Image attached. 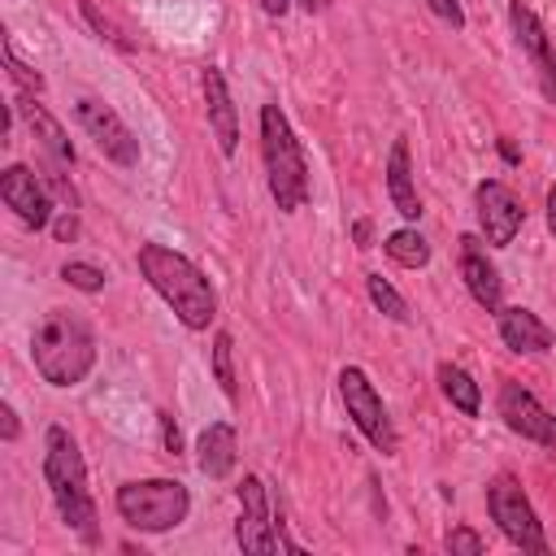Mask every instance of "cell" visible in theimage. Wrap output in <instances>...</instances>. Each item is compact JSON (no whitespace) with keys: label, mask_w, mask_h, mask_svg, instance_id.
<instances>
[{"label":"cell","mask_w":556,"mask_h":556,"mask_svg":"<svg viewBox=\"0 0 556 556\" xmlns=\"http://www.w3.org/2000/svg\"><path fill=\"white\" fill-rule=\"evenodd\" d=\"M135 261H139L143 282L174 308V317L187 330H208V321L217 317V295L195 261H187L182 252H174L165 243H139Z\"/></svg>","instance_id":"6da1fadb"},{"label":"cell","mask_w":556,"mask_h":556,"mask_svg":"<svg viewBox=\"0 0 556 556\" xmlns=\"http://www.w3.org/2000/svg\"><path fill=\"white\" fill-rule=\"evenodd\" d=\"M30 361L43 382L78 387L96 365V334L87 317L74 308H52L30 334Z\"/></svg>","instance_id":"7a4b0ae2"},{"label":"cell","mask_w":556,"mask_h":556,"mask_svg":"<svg viewBox=\"0 0 556 556\" xmlns=\"http://www.w3.org/2000/svg\"><path fill=\"white\" fill-rule=\"evenodd\" d=\"M43 482L52 491L61 521L83 543H96L100 526H96V500L87 491V465H83V452L65 426H48V434H43Z\"/></svg>","instance_id":"3957f363"},{"label":"cell","mask_w":556,"mask_h":556,"mask_svg":"<svg viewBox=\"0 0 556 556\" xmlns=\"http://www.w3.org/2000/svg\"><path fill=\"white\" fill-rule=\"evenodd\" d=\"M261 156H265V182L282 213L304 208L308 200V165L304 148L278 104H261Z\"/></svg>","instance_id":"277c9868"},{"label":"cell","mask_w":556,"mask_h":556,"mask_svg":"<svg viewBox=\"0 0 556 556\" xmlns=\"http://www.w3.org/2000/svg\"><path fill=\"white\" fill-rule=\"evenodd\" d=\"M117 517L130 526V530H143V534H161V530H174L187 521L191 513V495L178 478H139V482H122L117 495Z\"/></svg>","instance_id":"5b68a950"},{"label":"cell","mask_w":556,"mask_h":556,"mask_svg":"<svg viewBox=\"0 0 556 556\" xmlns=\"http://www.w3.org/2000/svg\"><path fill=\"white\" fill-rule=\"evenodd\" d=\"M486 513H491V521L500 526V534L513 547L534 552V556H547L543 526H539V517H534V508H530V500H526V491H521L517 478L500 473V478L486 482Z\"/></svg>","instance_id":"8992f818"},{"label":"cell","mask_w":556,"mask_h":556,"mask_svg":"<svg viewBox=\"0 0 556 556\" xmlns=\"http://www.w3.org/2000/svg\"><path fill=\"white\" fill-rule=\"evenodd\" d=\"M235 543L252 556H269V552H295V543L282 534V517L274 521L269 508V491L256 473H248L239 482V521H235Z\"/></svg>","instance_id":"52a82bcc"},{"label":"cell","mask_w":556,"mask_h":556,"mask_svg":"<svg viewBox=\"0 0 556 556\" xmlns=\"http://www.w3.org/2000/svg\"><path fill=\"white\" fill-rule=\"evenodd\" d=\"M339 395H343V408H348L352 426L374 443V452L395 456V452H400V434H395V426H391V417H387L382 395H378L374 382L365 378V369L348 365V369L339 374Z\"/></svg>","instance_id":"ba28073f"},{"label":"cell","mask_w":556,"mask_h":556,"mask_svg":"<svg viewBox=\"0 0 556 556\" xmlns=\"http://www.w3.org/2000/svg\"><path fill=\"white\" fill-rule=\"evenodd\" d=\"M74 122L83 126V135L100 148L104 161L122 165V169H135L139 165V139L130 135V126L117 117L113 104L96 100V96H78L74 100Z\"/></svg>","instance_id":"9c48e42d"},{"label":"cell","mask_w":556,"mask_h":556,"mask_svg":"<svg viewBox=\"0 0 556 556\" xmlns=\"http://www.w3.org/2000/svg\"><path fill=\"white\" fill-rule=\"evenodd\" d=\"M473 204H478V226H482L486 243H491V248H508V243L517 239L521 222H526V208H521V200L513 195V187L500 182V178H486V182H478Z\"/></svg>","instance_id":"30bf717a"},{"label":"cell","mask_w":556,"mask_h":556,"mask_svg":"<svg viewBox=\"0 0 556 556\" xmlns=\"http://www.w3.org/2000/svg\"><path fill=\"white\" fill-rule=\"evenodd\" d=\"M500 417L513 434L543 443L547 452H556V417L534 400V391H526L521 382H504L500 387Z\"/></svg>","instance_id":"8fae6325"},{"label":"cell","mask_w":556,"mask_h":556,"mask_svg":"<svg viewBox=\"0 0 556 556\" xmlns=\"http://www.w3.org/2000/svg\"><path fill=\"white\" fill-rule=\"evenodd\" d=\"M508 22H513V35H517L521 52L530 56V65H534V74H539V91H543V100L556 104V43L547 39L543 22H539L521 0L508 4Z\"/></svg>","instance_id":"7c38bea8"},{"label":"cell","mask_w":556,"mask_h":556,"mask_svg":"<svg viewBox=\"0 0 556 556\" xmlns=\"http://www.w3.org/2000/svg\"><path fill=\"white\" fill-rule=\"evenodd\" d=\"M0 195H4V204H9L30 230L52 226L48 187H43V178H39L35 169H26V165H9V169L0 174Z\"/></svg>","instance_id":"4fadbf2b"},{"label":"cell","mask_w":556,"mask_h":556,"mask_svg":"<svg viewBox=\"0 0 556 556\" xmlns=\"http://www.w3.org/2000/svg\"><path fill=\"white\" fill-rule=\"evenodd\" d=\"M200 83H204V104H208V126H213L217 152H222V156H235V152H239V113H235L226 74H222L217 65H204Z\"/></svg>","instance_id":"5bb4252c"},{"label":"cell","mask_w":556,"mask_h":556,"mask_svg":"<svg viewBox=\"0 0 556 556\" xmlns=\"http://www.w3.org/2000/svg\"><path fill=\"white\" fill-rule=\"evenodd\" d=\"M460 278H465V291L486 308V313H500L504 308V282H500V269L486 261L482 243L473 235L460 239Z\"/></svg>","instance_id":"9a60e30c"},{"label":"cell","mask_w":556,"mask_h":556,"mask_svg":"<svg viewBox=\"0 0 556 556\" xmlns=\"http://www.w3.org/2000/svg\"><path fill=\"white\" fill-rule=\"evenodd\" d=\"M235 456H239V434L230 421H208L195 439V469L204 478H226L235 469Z\"/></svg>","instance_id":"2e32d148"},{"label":"cell","mask_w":556,"mask_h":556,"mask_svg":"<svg viewBox=\"0 0 556 556\" xmlns=\"http://www.w3.org/2000/svg\"><path fill=\"white\" fill-rule=\"evenodd\" d=\"M500 339L517 356H534L552 348V326L530 308H500Z\"/></svg>","instance_id":"e0dca14e"},{"label":"cell","mask_w":556,"mask_h":556,"mask_svg":"<svg viewBox=\"0 0 556 556\" xmlns=\"http://www.w3.org/2000/svg\"><path fill=\"white\" fill-rule=\"evenodd\" d=\"M13 109L26 117L30 135L39 139V148H43V152H48L56 165H65V169H70V165H74V143H70L65 126H61V122H56V117H52V113H48V109L35 100V96H17V104H13Z\"/></svg>","instance_id":"ac0fdd59"},{"label":"cell","mask_w":556,"mask_h":556,"mask_svg":"<svg viewBox=\"0 0 556 556\" xmlns=\"http://www.w3.org/2000/svg\"><path fill=\"white\" fill-rule=\"evenodd\" d=\"M387 191H391V204L400 217L417 222L421 217V195L413 187V161H408V139L400 135L391 143V156H387Z\"/></svg>","instance_id":"d6986e66"},{"label":"cell","mask_w":556,"mask_h":556,"mask_svg":"<svg viewBox=\"0 0 556 556\" xmlns=\"http://www.w3.org/2000/svg\"><path fill=\"white\" fill-rule=\"evenodd\" d=\"M439 387H443V395H447V404L456 408V413H465V417H478V408H482V391H478V382L460 369V365H439Z\"/></svg>","instance_id":"ffe728a7"},{"label":"cell","mask_w":556,"mask_h":556,"mask_svg":"<svg viewBox=\"0 0 556 556\" xmlns=\"http://www.w3.org/2000/svg\"><path fill=\"white\" fill-rule=\"evenodd\" d=\"M382 248H387V256L395 261V265H404V269H421L426 261H430V243L413 230V226H404V230H391L387 239H382Z\"/></svg>","instance_id":"44dd1931"},{"label":"cell","mask_w":556,"mask_h":556,"mask_svg":"<svg viewBox=\"0 0 556 556\" xmlns=\"http://www.w3.org/2000/svg\"><path fill=\"white\" fill-rule=\"evenodd\" d=\"M213 374H217V387L226 400H239V382H235V339L230 330H217L213 334Z\"/></svg>","instance_id":"7402d4cb"},{"label":"cell","mask_w":556,"mask_h":556,"mask_svg":"<svg viewBox=\"0 0 556 556\" xmlns=\"http://www.w3.org/2000/svg\"><path fill=\"white\" fill-rule=\"evenodd\" d=\"M365 287H369V300H374L391 321H408V317H413V313H408V300H404V295H400L382 274H369V278H365Z\"/></svg>","instance_id":"603a6c76"},{"label":"cell","mask_w":556,"mask_h":556,"mask_svg":"<svg viewBox=\"0 0 556 556\" xmlns=\"http://www.w3.org/2000/svg\"><path fill=\"white\" fill-rule=\"evenodd\" d=\"M61 278H65L74 291H87V295L104 291V269H96V265H87V261H65V265H61Z\"/></svg>","instance_id":"cb8c5ba5"},{"label":"cell","mask_w":556,"mask_h":556,"mask_svg":"<svg viewBox=\"0 0 556 556\" xmlns=\"http://www.w3.org/2000/svg\"><path fill=\"white\" fill-rule=\"evenodd\" d=\"M4 61H9V78L26 91V96H39L43 91V78H39V70H30L26 61H17V52H13V43H4Z\"/></svg>","instance_id":"d4e9b609"},{"label":"cell","mask_w":556,"mask_h":556,"mask_svg":"<svg viewBox=\"0 0 556 556\" xmlns=\"http://www.w3.org/2000/svg\"><path fill=\"white\" fill-rule=\"evenodd\" d=\"M61 169H65V165H56V161H52V165H39V178H43V187H48L65 208H78V191L70 187V178H65Z\"/></svg>","instance_id":"484cf974"},{"label":"cell","mask_w":556,"mask_h":556,"mask_svg":"<svg viewBox=\"0 0 556 556\" xmlns=\"http://www.w3.org/2000/svg\"><path fill=\"white\" fill-rule=\"evenodd\" d=\"M443 547H447L452 556H482V539H478L469 526H456V530L443 539Z\"/></svg>","instance_id":"4316f807"},{"label":"cell","mask_w":556,"mask_h":556,"mask_svg":"<svg viewBox=\"0 0 556 556\" xmlns=\"http://www.w3.org/2000/svg\"><path fill=\"white\" fill-rule=\"evenodd\" d=\"M83 17H87V22H91V26L100 30V39H113L117 48H130V43H126V39H122V35L113 30V22H109V17H104V13L96 9V0H83Z\"/></svg>","instance_id":"83f0119b"},{"label":"cell","mask_w":556,"mask_h":556,"mask_svg":"<svg viewBox=\"0 0 556 556\" xmlns=\"http://www.w3.org/2000/svg\"><path fill=\"white\" fill-rule=\"evenodd\" d=\"M426 9H430L434 17H443L452 30H460V26H465V9H460L456 0H426Z\"/></svg>","instance_id":"f1b7e54d"},{"label":"cell","mask_w":556,"mask_h":556,"mask_svg":"<svg viewBox=\"0 0 556 556\" xmlns=\"http://www.w3.org/2000/svg\"><path fill=\"white\" fill-rule=\"evenodd\" d=\"M156 421H161V443H165V452H169V456H178V452H182V430H178L174 413H161Z\"/></svg>","instance_id":"f546056e"},{"label":"cell","mask_w":556,"mask_h":556,"mask_svg":"<svg viewBox=\"0 0 556 556\" xmlns=\"http://www.w3.org/2000/svg\"><path fill=\"white\" fill-rule=\"evenodd\" d=\"M52 235H56L61 243H70V239L78 235V213H74V208H65V213L52 222Z\"/></svg>","instance_id":"4dcf8cb0"},{"label":"cell","mask_w":556,"mask_h":556,"mask_svg":"<svg viewBox=\"0 0 556 556\" xmlns=\"http://www.w3.org/2000/svg\"><path fill=\"white\" fill-rule=\"evenodd\" d=\"M17 430H22V426H17L13 404H0V439H4V443H13V439H17Z\"/></svg>","instance_id":"1f68e13d"},{"label":"cell","mask_w":556,"mask_h":556,"mask_svg":"<svg viewBox=\"0 0 556 556\" xmlns=\"http://www.w3.org/2000/svg\"><path fill=\"white\" fill-rule=\"evenodd\" d=\"M369 235H374V226H369V217H361V222L352 226V239H356V248H369Z\"/></svg>","instance_id":"d6a6232c"},{"label":"cell","mask_w":556,"mask_h":556,"mask_svg":"<svg viewBox=\"0 0 556 556\" xmlns=\"http://www.w3.org/2000/svg\"><path fill=\"white\" fill-rule=\"evenodd\" d=\"M261 9H265L269 17H282V13L291 9V0H261Z\"/></svg>","instance_id":"836d02e7"},{"label":"cell","mask_w":556,"mask_h":556,"mask_svg":"<svg viewBox=\"0 0 556 556\" xmlns=\"http://www.w3.org/2000/svg\"><path fill=\"white\" fill-rule=\"evenodd\" d=\"M547 230L556 235V182H552V191H547Z\"/></svg>","instance_id":"e575fe53"},{"label":"cell","mask_w":556,"mask_h":556,"mask_svg":"<svg viewBox=\"0 0 556 556\" xmlns=\"http://www.w3.org/2000/svg\"><path fill=\"white\" fill-rule=\"evenodd\" d=\"M500 156H504V161H508V165H517V148H513V143H508V139H500Z\"/></svg>","instance_id":"d590c367"},{"label":"cell","mask_w":556,"mask_h":556,"mask_svg":"<svg viewBox=\"0 0 556 556\" xmlns=\"http://www.w3.org/2000/svg\"><path fill=\"white\" fill-rule=\"evenodd\" d=\"M300 4H304L308 13H313V9H326V0H300Z\"/></svg>","instance_id":"8d00e7d4"}]
</instances>
